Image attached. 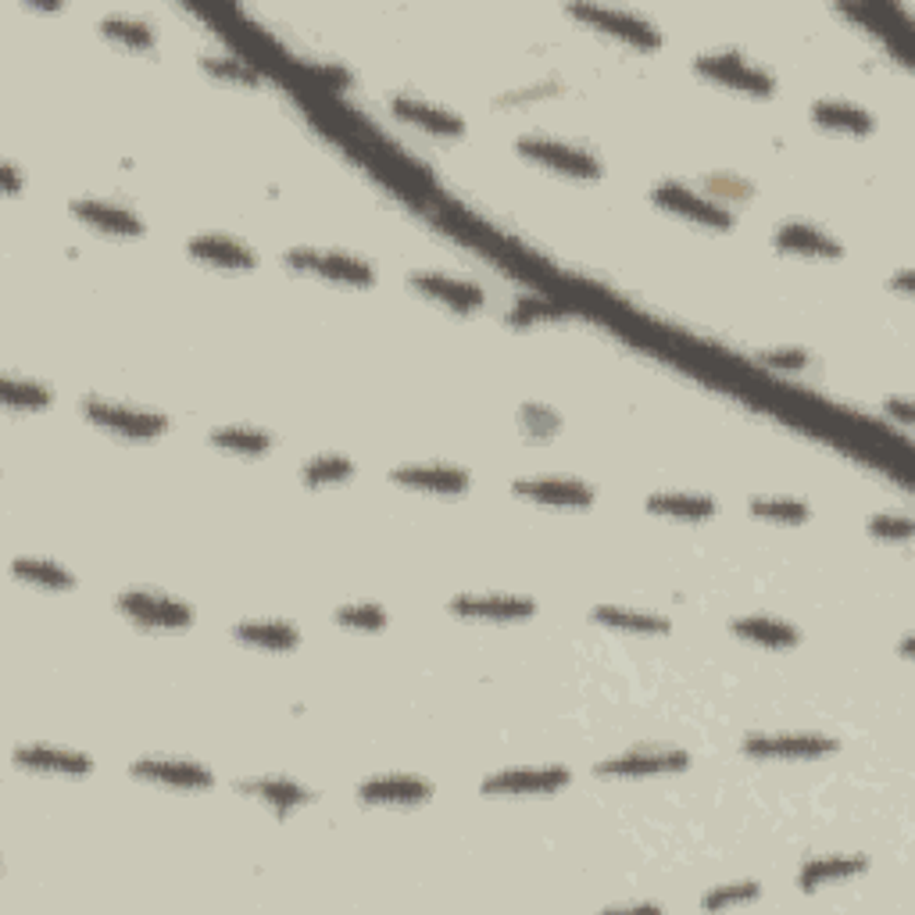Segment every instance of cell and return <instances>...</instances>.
<instances>
[{"mask_svg": "<svg viewBox=\"0 0 915 915\" xmlns=\"http://www.w3.org/2000/svg\"><path fill=\"white\" fill-rule=\"evenodd\" d=\"M115 605H118V612L129 615L132 622H140V626L183 630L193 622V612L183 601L162 598V594H151V590H126V594H118Z\"/></svg>", "mask_w": 915, "mask_h": 915, "instance_id": "6da1fadb", "label": "cell"}, {"mask_svg": "<svg viewBox=\"0 0 915 915\" xmlns=\"http://www.w3.org/2000/svg\"><path fill=\"white\" fill-rule=\"evenodd\" d=\"M697 72H705L719 83L734 86V90H751V94H773L776 79L769 75L759 64H751L744 55L737 50H715V55H701L697 58Z\"/></svg>", "mask_w": 915, "mask_h": 915, "instance_id": "7a4b0ae2", "label": "cell"}, {"mask_svg": "<svg viewBox=\"0 0 915 915\" xmlns=\"http://www.w3.org/2000/svg\"><path fill=\"white\" fill-rule=\"evenodd\" d=\"M519 151L533 162H543L559 172H573V176H601V162L590 157L587 151L568 148L562 140H540V137H526L519 140Z\"/></svg>", "mask_w": 915, "mask_h": 915, "instance_id": "3957f363", "label": "cell"}, {"mask_svg": "<svg viewBox=\"0 0 915 915\" xmlns=\"http://www.w3.org/2000/svg\"><path fill=\"white\" fill-rule=\"evenodd\" d=\"M837 744L826 737H808V734H779V737H748L744 751L754 759H816L826 754Z\"/></svg>", "mask_w": 915, "mask_h": 915, "instance_id": "277c9868", "label": "cell"}, {"mask_svg": "<svg viewBox=\"0 0 915 915\" xmlns=\"http://www.w3.org/2000/svg\"><path fill=\"white\" fill-rule=\"evenodd\" d=\"M691 759L683 751H630L612 762L598 765V776H655V773H676L687 769Z\"/></svg>", "mask_w": 915, "mask_h": 915, "instance_id": "5b68a950", "label": "cell"}, {"mask_svg": "<svg viewBox=\"0 0 915 915\" xmlns=\"http://www.w3.org/2000/svg\"><path fill=\"white\" fill-rule=\"evenodd\" d=\"M83 411L101 426H112L118 433H129V436H154L162 433L168 422L162 415H151V411H132L122 404H108V401H86Z\"/></svg>", "mask_w": 915, "mask_h": 915, "instance_id": "8992f818", "label": "cell"}, {"mask_svg": "<svg viewBox=\"0 0 915 915\" xmlns=\"http://www.w3.org/2000/svg\"><path fill=\"white\" fill-rule=\"evenodd\" d=\"M655 201L672 208V211H680V215H691L697 222L723 225V230H726L729 222H734V215H729L723 204L708 201V197H697L694 190L680 187V183H661V187H655Z\"/></svg>", "mask_w": 915, "mask_h": 915, "instance_id": "52a82bcc", "label": "cell"}, {"mask_svg": "<svg viewBox=\"0 0 915 915\" xmlns=\"http://www.w3.org/2000/svg\"><path fill=\"white\" fill-rule=\"evenodd\" d=\"M286 261L294 265V269L322 272V275H333V280H343V283H368V280H373V269L362 265L357 258H348V255H322V250H290Z\"/></svg>", "mask_w": 915, "mask_h": 915, "instance_id": "ba28073f", "label": "cell"}, {"mask_svg": "<svg viewBox=\"0 0 915 915\" xmlns=\"http://www.w3.org/2000/svg\"><path fill=\"white\" fill-rule=\"evenodd\" d=\"M573 15L598 22V25H605L608 33L630 39V44H641V47L661 44V36H658L655 25L644 22V19H636V15H630V11H615V8H573Z\"/></svg>", "mask_w": 915, "mask_h": 915, "instance_id": "9c48e42d", "label": "cell"}, {"mask_svg": "<svg viewBox=\"0 0 915 915\" xmlns=\"http://www.w3.org/2000/svg\"><path fill=\"white\" fill-rule=\"evenodd\" d=\"M411 286H415L419 294L444 301L447 308H458V312L480 308V304H483V294L472 283L450 280V275H441V272H415V275H411Z\"/></svg>", "mask_w": 915, "mask_h": 915, "instance_id": "30bf717a", "label": "cell"}, {"mask_svg": "<svg viewBox=\"0 0 915 915\" xmlns=\"http://www.w3.org/2000/svg\"><path fill=\"white\" fill-rule=\"evenodd\" d=\"M433 794L430 784H422V779H411V776H387V779H368L357 790V798L368 801V805H415V801H426Z\"/></svg>", "mask_w": 915, "mask_h": 915, "instance_id": "8fae6325", "label": "cell"}, {"mask_svg": "<svg viewBox=\"0 0 915 915\" xmlns=\"http://www.w3.org/2000/svg\"><path fill=\"white\" fill-rule=\"evenodd\" d=\"M132 773L140 779H157V784H176V787H208L211 773L204 765L193 762H168V759H143L132 765Z\"/></svg>", "mask_w": 915, "mask_h": 915, "instance_id": "7c38bea8", "label": "cell"}, {"mask_svg": "<svg viewBox=\"0 0 915 915\" xmlns=\"http://www.w3.org/2000/svg\"><path fill=\"white\" fill-rule=\"evenodd\" d=\"M515 494L543 501V505H590L594 494L590 486H583L576 480H523L515 483Z\"/></svg>", "mask_w": 915, "mask_h": 915, "instance_id": "4fadbf2b", "label": "cell"}, {"mask_svg": "<svg viewBox=\"0 0 915 915\" xmlns=\"http://www.w3.org/2000/svg\"><path fill=\"white\" fill-rule=\"evenodd\" d=\"M568 784V773L565 769H508V773H501L494 779H486L483 790H559Z\"/></svg>", "mask_w": 915, "mask_h": 915, "instance_id": "5bb4252c", "label": "cell"}, {"mask_svg": "<svg viewBox=\"0 0 915 915\" xmlns=\"http://www.w3.org/2000/svg\"><path fill=\"white\" fill-rule=\"evenodd\" d=\"M390 480L419 486V490H444V494H458V490H466L469 476L461 469H444V466H433V469L415 466V469H394Z\"/></svg>", "mask_w": 915, "mask_h": 915, "instance_id": "9a60e30c", "label": "cell"}, {"mask_svg": "<svg viewBox=\"0 0 915 915\" xmlns=\"http://www.w3.org/2000/svg\"><path fill=\"white\" fill-rule=\"evenodd\" d=\"M190 255L211 265H222V269H250L255 265L250 250L230 241V236H197V241H190Z\"/></svg>", "mask_w": 915, "mask_h": 915, "instance_id": "2e32d148", "label": "cell"}, {"mask_svg": "<svg viewBox=\"0 0 915 915\" xmlns=\"http://www.w3.org/2000/svg\"><path fill=\"white\" fill-rule=\"evenodd\" d=\"M450 612L458 615H486V619H523L533 615L529 598H455Z\"/></svg>", "mask_w": 915, "mask_h": 915, "instance_id": "e0dca14e", "label": "cell"}, {"mask_svg": "<svg viewBox=\"0 0 915 915\" xmlns=\"http://www.w3.org/2000/svg\"><path fill=\"white\" fill-rule=\"evenodd\" d=\"M72 211L79 219H86L90 225H97V230H108V233H140L143 222L132 215L126 208H115V204H104V201H75Z\"/></svg>", "mask_w": 915, "mask_h": 915, "instance_id": "ac0fdd59", "label": "cell"}, {"mask_svg": "<svg viewBox=\"0 0 915 915\" xmlns=\"http://www.w3.org/2000/svg\"><path fill=\"white\" fill-rule=\"evenodd\" d=\"M15 762L19 765H33V769H47V773H72V776H83L94 769V762L83 759V754H72V751H55V748H19L15 751Z\"/></svg>", "mask_w": 915, "mask_h": 915, "instance_id": "d6986e66", "label": "cell"}, {"mask_svg": "<svg viewBox=\"0 0 915 915\" xmlns=\"http://www.w3.org/2000/svg\"><path fill=\"white\" fill-rule=\"evenodd\" d=\"M394 112L408 118V122H415L422 129H433V132H461V118L450 115L444 108H436V104L426 101H411V97H394Z\"/></svg>", "mask_w": 915, "mask_h": 915, "instance_id": "ffe728a7", "label": "cell"}, {"mask_svg": "<svg viewBox=\"0 0 915 915\" xmlns=\"http://www.w3.org/2000/svg\"><path fill=\"white\" fill-rule=\"evenodd\" d=\"M812 118L819 126L847 129V132H869L872 129V115L866 108H855V104H847V101H819V104H812Z\"/></svg>", "mask_w": 915, "mask_h": 915, "instance_id": "44dd1931", "label": "cell"}, {"mask_svg": "<svg viewBox=\"0 0 915 915\" xmlns=\"http://www.w3.org/2000/svg\"><path fill=\"white\" fill-rule=\"evenodd\" d=\"M776 247L784 250H798V255H841V247L830 241L826 233L816 230V225H801L790 222L776 233Z\"/></svg>", "mask_w": 915, "mask_h": 915, "instance_id": "7402d4cb", "label": "cell"}, {"mask_svg": "<svg viewBox=\"0 0 915 915\" xmlns=\"http://www.w3.org/2000/svg\"><path fill=\"white\" fill-rule=\"evenodd\" d=\"M734 633L744 636V641L765 644V647H790V644H798V630H790L787 622L762 619V615H754V619H737V622H734Z\"/></svg>", "mask_w": 915, "mask_h": 915, "instance_id": "603a6c76", "label": "cell"}, {"mask_svg": "<svg viewBox=\"0 0 915 915\" xmlns=\"http://www.w3.org/2000/svg\"><path fill=\"white\" fill-rule=\"evenodd\" d=\"M861 869H866V858H861V855L816 858V861H808V866L801 869L798 883L805 887V891H816V887H822L826 880H844V877H852V872H861Z\"/></svg>", "mask_w": 915, "mask_h": 915, "instance_id": "cb8c5ba5", "label": "cell"}, {"mask_svg": "<svg viewBox=\"0 0 915 915\" xmlns=\"http://www.w3.org/2000/svg\"><path fill=\"white\" fill-rule=\"evenodd\" d=\"M233 633H236V641L258 644V647H275V652L297 644V630L290 626V622H241Z\"/></svg>", "mask_w": 915, "mask_h": 915, "instance_id": "d4e9b609", "label": "cell"}, {"mask_svg": "<svg viewBox=\"0 0 915 915\" xmlns=\"http://www.w3.org/2000/svg\"><path fill=\"white\" fill-rule=\"evenodd\" d=\"M647 508L661 515H676V519H708L715 512V501L708 497H683V494H655L647 501Z\"/></svg>", "mask_w": 915, "mask_h": 915, "instance_id": "484cf974", "label": "cell"}, {"mask_svg": "<svg viewBox=\"0 0 915 915\" xmlns=\"http://www.w3.org/2000/svg\"><path fill=\"white\" fill-rule=\"evenodd\" d=\"M241 790L258 794V798H265L275 808H290V805L308 801V790H301L297 784H290V779H244Z\"/></svg>", "mask_w": 915, "mask_h": 915, "instance_id": "4316f807", "label": "cell"}, {"mask_svg": "<svg viewBox=\"0 0 915 915\" xmlns=\"http://www.w3.org/2000/svg\"><path fill=\"white\" fill-rule=\"evenodd\" d=\"M590 619L608 622L615 630H633V633H666L669 622L661 615H641V612H619V608H594Z\"/></svg>", "mask_w": 915, "mask_h": 915, "instance_id": "83f0119b", "label": "cell"}, {"mask_svg": "<svg viewBox=\"0 0 915 915\" xmlns=\"http://www.w3.org/2000/svg\"><path fill=\"white\" fill-rule=\"evenodd\" d=\"M101 30L108 33V36H115V39H122V44H129V47H151V44H154L151 25L140 22V19H129V15H112V19H104Z\"/></svg>", "mask_w": 915, "mask_h": 915, "instance_id": "f1b7e54d", "label": "cell"}, {"mask_svg": "<svg viewBox=\"0 0 915 915\" xmlns=\"http://www.w3.org/2000/svg\"><path fill=\"white\" fill-rule=\"evenodd\" d=\"M15 576L19 579H30V583H44V587H72V576L64 573L61 565L55 562H39V559H19L15 565Z\"/></svg>", "mask_w": 915, "mask_h": 915, "instance_id": "f546056e", "label": "cell"}, {"mask_svg": "<svg viewBox=\"0 0 915 915\" xmlns=\"http://www.w3.org/2000/svg\"><path fill=\"white\" fill-rule=\"evenodd\" d=\"M211 441H215L219 447H230V450L261 455V450H269L272 436L265 433V430H241V426H233V430H215V433H211Z\"/></svg>", "mask_w": 915, "mask_h": 915, "instance_id": "4dcf8cb0", "label": "cell"}, {"mask_svg": "<svg viewBox=\"0 0 915 915\" xmlns=\"http://www.w3.org/2000/svg\"><path fill=\"white\" fill-rule=\"evenodd\" d=\"M751 512L759 519H776V523H805L808 519V505L801 501H784V497H754Z\"/></svg>", "mask_w": 915, "mask_h": 915, "instance_id": "1f68e13d", "label": "cell"}, {"mask_svg": "<svg viewBox=\"0 0 915 915\" xmlns=\"http://www.w3.org/2000/svg\"><path fill=\"white\" fill-rule=\"evenodd\" d=\"M301 476H304V483H312V486H322L329 480H348V476H351V461L340 458V455H326V458L308 461Z\"/></svg>", "mask_w": 915, "mask_h": 915, "instance_id": "d6a6232c", "label": "cell"}, {"mask_svg": "<svg viewBox=\"0 0 915 915\" xmlns=\"http://www.w3.org/2000/svg\"><path fill=\"white\" fill-rule=\"evenodd\" d=\"M4 401L11 408H44L50 401V394L39 387V383H30V379H15V376H8L4 379Z\"/></svg>", "mask_w": 915, "mask_h": 915, "instance_id": "836d02e7", "label": "cell"}, {"mask_svg": "<svg viewBox=\"0 0 915 915\" xmlns=\"http://www.w3.org/2000/svg\"><path fill=\"white\" fill-rule=\"evenodd\" d=\"M337 622H343V626H357V630H379L383 622H387V615H383V608H376V605H354V608H340Z\"/></svg>", "mask_w": 915, "mask_h": 915, "instance_id": "e575fe53", "label": "cell"}, {"mask_svg": "<svg viewBox=\"0 0 915 915\" xmlns=\"http://www.w3.org/2000/svg\"><path fill=\"white\" fill-rule=\"evenodd\" d=\"M523 426L529 433H554V430H559V415H554L551 408H543V404H526L523 408Z\"/></svg>", "mask_w": 915, "mask_h": 915, "instance_id": "d590c367", "label": "cell"}, {"mask_svg": "<svg viewBox=\"0 0 915 915\" xmlns=\"http://www.w3.org/2000/svg\"><path fill=\"white\" fill-rule=\"evenodd\" d=\"M869 529L872 533H880V537H887V540H908L912 537V523L908 519H891V515H880V519H872L869 523Z\"/></svg>", "mask_w": 915, "mask_h": 915, "instance_id": "8d00e7d4", "label": "cell"}, {"mask_svg": "<svg viewBox=\"0 0 915 915\" xmlns=\"http://www.w3.org/2000/svg\"><path fill=\"white\" fill-rule=\"evenodd\" d=\"M759 894V887L754 883H737V887H729V891H715L705 898V908H723L726 901H740V898H754Z\"/></svg>", "mask_w": 915, "mask_h": 915, "instance_id": "74e56055", "label": "cell"}, {"mask_svg": "<svg viewBox=\"0 0 915 915\" xmlns=\"http://www.w3.org/2000/svg\"><path fill=\"white\" fill-rule=\"evenodd\" d=\"M211 72H222V75H233V79H241V83H255V72L247 69V64H241V61H215V58H208L204 61Z\"/></svg>", "mask_w": 915, "mask_h": 915, "instance_id": "f35d334b", "label": "cell"}, {"mask_svg": "<svg viewBox=\"0 0 915 915\" xmlns=\"http://www.w3.org/2000/svg\"><path fill=\"white\" fill-rule=\"evenodd\" d=\"M765 362L769 365H794V368H798V365L808 362V357L805 354H765Z\"/></svg>", "mask_w": 915, "mask_h": 915, "instance_id": "ab89813d", "label": "cell"}]
</instances>
